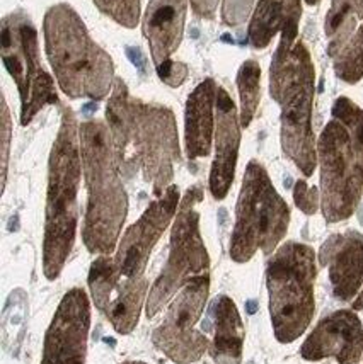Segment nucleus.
<instances>
[{
    "label": "nucleus",
    "mask_w": 363,
    "mask_h": 364,
    "mask_svg": "<svg viewBox=\"0 0 363 364\" xmlns=\"http://www.w3.org/2000/svg\"><path fill=\"white\" fill-rule=\"evenodd\" d=\"M80 157L88 186L82 238L90 254L115 250L127 218L128 198L111 141L110 128L101 121H85L79 128Z\"/></svg>",
    "instance_id": "1"
},
{
    "label": "nucleus",
    "mask_w": 363,
    "mask_h": 364,
    "mask_svg": "<svg viewBox=\"0 0 363 364\" xmlns=\"http://www.w3.org/2000/svg\"><path fill=\"white\" fill-rule=\"evenodd\" d=\"M80 174L79 128L73 112L63 109L62 124L50 155L45 240H43V271L51 281L60 276L75 242L77 220H79L77 194H79Z\"/></svg>",
    "instance_id": "2"
},
{
    "label": "nucleus",
    "mask_w": 363,
    "mask_h": 364,
    "mask_svg": "<svg viewBox=\"0 0 363 364\" xmlns=\"http://www.w3.org/2000/svg\"><path fill=\"white\" fill-rule=\"evenodd\" d=\"M314 87V63L304 43L280 40L270 68V92L282 107L285 155L307 177L312 176L317 164L312 132Z\"/></svg>",
    "instance_id": "3"
},
{
    "label": "nucleus",
    "mask_w": 363,
    "mask_h": 364,
    "mask_svg": "<svg viewBox=\"0 0 363 364\" xmlns=\"http://www.w3.org/2000/svg\"><path fill=\"white\" fill-rule=\"evenodd\" d=\"M45 41L46 55L65 94L96 101L110 94L113 62L93 41L80 17L67 4H58L46 12Z\"/></svg>",
    "instance_id": "4"
},
{
    "label": "nucleus",
    "mask_w": 363,
    "mask_h": 364,
    "mask_svg": "<svg viewBox=\"0 0 363 364\" xmlns=\"http://www.w3.org/2000/svg\"><path fill=\"white\" fill-rule=\"evenodd\" d=\"M315 272L314 250L299 242L282 245L268 262L271 323L282 344L299 339L314 317Z\"/></svg>",
    "instance_id": "5"
},
{
    "label": "nucleus",
    "mask_w": 363,
    "mask_h": 364,
    "mask_svg": "<svg viewBox=\"0 0 363 364\" xmlns=\"http://www.w3.org/2000/svg\"><path fill=\"white\" fill-rule=\"evenodd\" d=\"M288 223L287 203L276 193L266 168L253 160L246 168L237 199L231 257L236 262H248L258 250L271 254L287 233Z\"/></svg>",
    "instance_id": "6"
},
{
    "label": "nucleus",
    "mask_w": 363,
    "mask_h": 364,
    "mask_svg": "<svg viewBox=\"0 0 363 364\" xmlns=\"http://www.w3.org/2000/svg\"><path fill=\"white\" fill-rule=\"evenodd\" d=\"M201 199V188L193 186L181 201L171 232L169 259L149 293L147 317H155L186 284L209 274L210 259L203 244L200 215L196 211Z\"/></svg>",
    "instance_id": "7"
},
{
    "label": "nucleus",
    "mask_w": 363,
    "mask_h": 364,
    "mask_svg": "<svg viewBox=\"0 0 363 364\" xmlns=\"http://www.w3.org/2000/svg\"><path fill=\"white\" fill-rule=\"evenodd\" d=\"M2 60L21 94V124L31 123L48 104L58 101L53 79L43 70L38 51V33L23 12L2 21Z\"/></svg>",
    "instance_id": "8"
},
{
    "label": "nucleus",
    "mask_w": 363,
    "mask_h": 364,
    "mask_svg": "<svg viewBox=\"0 0 363 364\" xmlns=\"http://www.w3.org/2000/svg\"><path fill=\"white\" fill-rule=\"evenodd\" d=\"M321 162L322 213L330 223L343 222L355 213L363 193V176L353 154L347 128L331 121L317 143Z\"/></svg>",
    "instance_id": "9"
},
{
    "label": "nucleus",
    "mask_w": 363,
    "mask_h": 364,
    "mask_svg": "<svg viewBox=\"0 0 363 364\" xmlns=\"http://www.w3.org/2000/svg\"><path fill=\"white\" fill-rule=\"evenodd\" d=\"M135 109V162L145 181L152 184L155 196H162L174 176L179 160L178 128L174 114L162 106H152L133 99Z\"/></svg>",
    "instance_id": "10"
},
{
    "label": "nucleus",
    "mask_w": 363,
    "mask_h": 364,
    "mask_svg": "<svg viewBox=\"0 0 363 364\" xmlns=\"http://www.w3.org/2000/svg\"><path fill=\"white\" fill-rule=\"evenodd\" d=\"M209 289V274L186 284L172 301L164 322L154 331V344L174 363L198 361L206 350L209 341L194 327L205 310Z\"/></svg>",
    "instance_id": "11"
},
{
    "label": "nucleus",
    "mask_w": 363,
    "mask_h": 364,
    "mask_svg": "<svg viewBox=\"0 0 363 364\" xmlns=\"http://www.w3.org/2000/svg\"><path fill=\"white\" fill-rule=\"evenodd\" d=\"M93 300L118 333H130L140 317L149 283L144 277H125L115 259L99 255L89 271Z\"/></svg>",
    "instance_id": "12"
},
{
    "label": "nucleus",
    "mask_w": 363,
    "mask_h": 364,
    "mask_svg": "<svg viewBox=\"0 0 363 364\" xmlns=\"http://www.w3.org/2000/svg\"><path fill=\"white\" fill-rule=\"evenodd\" d=\"M90 327V303L73 288L60 301L45 337L41 364H84Z\"/></svg>",
    "instance_id": "13"
},
{
    "label": "nucleus",
    "mask_w": 363,
    "mask_h": 364,
    "mask_svg": "<svg viewBox=\"0 0 363 364\" xmlns=\"http://www.w3.org/2000/svg\"><path fill=\"white\" fill-rule=\"evenodd\" d=\"M178 205L179 189L176 186H169L162 196H159L147 208L140 220L127 230L115 257L116 266L125 277L135 279L144 274L150 252L161 238L164 230L174 218Z\"/></svg>",
    "instance_id": "14"
},
{
    "label": "nucleus",
    "mask_w": 363,
    "mask_h": 364,
    "mask_svg": "<svg viewBox=\"0 0 363 364\" xmlns=\"http://www.w3.org/2000/svg\"><path fill=\"white\" fill-rule=\"evenodd\" d=\"M307 361L335 358L341 364H357L363 354V325L355 311L338 310L317 323L300 349Z\"/></svg>",
    "instance_id": "15"
},
{
    "label": "nucleus",
    "mask_w": 363,
    "mask_h": 364,
    "mask_svg": "<svg viewBox=\"0 0 363 364\" xmlns=\"http://www.w3.org/2000/svg\"><path fill=\"white\" fill-rule=\"evenodd\" d=\"M239 119L236 104L226 89L217 90V123H215V159L210 172V191L215 199H223L236 176L239 155Z\"/></svg>",
    "instance_id": "16"
},
{
    "label": "nucleus",
    "mask_w": 363,
    "mask_h": 364,
    "mask_svg": "<svg viewBox=\"0 0 363 364\" xmlns=\"http://www.w3.org/2000/svg\"><path fill=\"white\" fill-rule=\"evenodd\" d=\"M319 262L330 269L335 296L341 301L352 300L363 284V235L358 232L331 235L321 247Z\"/></svg>",
    "instance_id": "17"
},
{
    "label": "nucleus",
    "mask_w": 363,
    "mask_h": 364,
    "mask_svg": "<svg viewBox=\"0 0 363 364\" xmlns=\"http://www.w3.org/2000/svg\"><path fill=\"white\" fill-rule=\"evenodd\" d=\"M186 19V0H150L144 19V33L155 67L169 62L178 50Z\"/></svg>",
    "instance_id": "18"
},
{
    "label": "nucleus",
    "mask_w": 363,
    "mask_h": 364,
    "mask_svg": "<svg viewBox=\"0 0 363 364\" xmlns=\"http://www.w3.org/2000/svg\"><path fill=\"white\" fill-rule=\"evenodd\" d=\"M106 118L110 123L111 141L116 155V162L121 174L133 177L138 172L135 162V109H133V99L130 97L127 85L123 80H116L113 94L107 102Z\"/></svg>",
    "instance_id": "19"
},
{
    "label": "nucleus",
    "mask_w": 363,
    "mask_h": 364,
    "mask_svg": "<svg viewBox=\"0 0 363 364\" xmlns=\"http://www.w3.org/2000/svg\"><path fill=\"white\" fill-rule=\"evenodd\" d=\"M300 14V0H259L249 24L251 45L263 50L278 33L283 41L295 43Z\"/></svg>",
    "instance_id": "20"
},
{
    "label": "nucleus",
    "mask_w": 363,
    "mask_h": 364,
    "mask_svg": "<svg viewBox=\"0 0 363 364\" xmlns=\"http://www.w3.org/2000/svg\"><path fill=\"white\" fill-rule=\"evenodd\" d=\"M217 85L211 79L203 80L186 102V154L189 160L210 155L214 136V102L217 99Z\"/></svg>",
    "instance_id": "21"
},
{
    "label": "nucleus",
    "mask_w": 363,
    "mask_h": 364,
    "mask_svg": "<svg viewBox=\"0 0 363 364\" xmlns=\"http://www.w3.org/2000/svg\"><path fill=\"white\" fill-rule=\"evenodd\" d=\"M215 339L211 344V356L215 364H241L244 325L236 303L222 294L214 303Z\"/></svg>",
    "instance_id": "22"
},
{
    "label": "nucleus",
    "mask_w": 363,
    "mask_h": 364,
    "mask_svg": "<svg viewBox=\"0 0 363 364\" xmlns=\"http://www.w3.org/2000/svg\"><path fill=\"white\" fill-rule=\"evenodd\" d=\"M363 19V0H332L326 17V36L330 40L327 53L332 58L348 45L355 34L358 21Z\"/></svg>",
    "instance_id": "23"
},
{
    "label": "nucleus",
    "mask_w": 363,
    "mask_h": 364,
    "mask_svg": "<svg viewBox=\"0 0 363 364\" xmlns=\"http://www.w3.org/2000/svg\"><path fill=\"white\" fill-rule=\"evenodd\" d=\"M237 87L241 95V127L248 128L256 114L259 97H261V68L254 60L242 63L237 73Z\"/></svg>",
    "instance_id": "24"
},
{
    "label": "nucleus",
    "mask_w": 363,
    "mask_h": 364,
    "mask_svg": "<svg viewBox=\"0 0 363 364\" xmlns=\"http://www.w3.org/2000/svg\"><path fill=\"white\" fill-rule=\"evenodd\" d=\"M332 116L347 128L353 154L363 176V109L348 97H340L332 106Z\"/></svg>",
    "instance_id": "25"
},
{
    "label": "nucleus",
    "mask_w": 363,
    "mask_h": 364,
    "mask_svg": "<svg viewBox=\"0 0 363 364\" xmlns=\"http://www.w3.org/2000/svg\"><path fill=\"white\" fill-rule=\"evenodd\" d=\"M335 72L348 84H357L363 77V26L335 58Z\"/></svg>",
    "instance_id": "26"
},
{
    "label": "nucleus",
    "mask_w": 363,
    "mask_h": 364,
    "mask_svg": "<svg viewBox=\"0 0 363 364\" xmlns=\"http://www.w3.org/2000/svg\"><path fill=\"white\" fill-rule=\"evenodd\" d=\"M96 6L125 28H135L140 17L138 0H94Z\"/></svg>",
    "instance_id": "27"
},
{
    "label": "nucleus",
    "mask_w": 363,
    "mask_h": 364,
    "mask_svg": "<svg viewBox=\"0 0 363 364\" xmlns=\"http://www.w3.org/2000/svg\"><path fill=\"white\" fill-rule=\"evenodd\" d=\"M254 0H223L222 19L227 26H239L248 19Z\"/></svg>",
    "instance_id": "28"
},
{
    "label": "nucleus",
    "mask_w": 363,
    "mask_h": 364,
    "mask_svg": "<svg viewBox=\"0 0 363 364\" xmlns=\"http://www.w3.org/2000/svg\"><path fill=\"white\" fill-rule=\"evenodd\" d=\"M293 199L299 210L305 215H314L319 208V191L315 188H309L305 181H297L295 189H293Z\"/></svg>",
    "instance_id": "29"
},
{
    "label": "nucleus",
    "mask_w": 363,
    "mask_h": 364,
    "mask_svg": "<svg viewBox=\"0 0 363 364\" xmlns=\"http://www.w3.org/2000/svg\"><path fill=\"white\" fill-rule=\"evenodd\" d=\"M157 73L161 77V80L166 82L167 85L178 87V85H181L186 80V77H188V67L184 63L169 60V62L159 65Z\"/></svg>",
    "instance_id": "30"
},
{
    "label": "nucleus",
    "mask_w": 363,
    "mask_h": 364,
    "mask_svg": "<svg viewBox=\"0 0 363 364\" xmlns=\"http://www.w3.org/2000/svg\"><path fill=\"white\" fill-rule=\"evenodd\" d=\"M191 6L194 14L205 17V19H211L215 16V11H217L219 0H191Z\"/></svg>",
    "instance_id": "31"
},
{
    "label": "nucleus",
    "mask_w": 363,
    "mask_h": 364,
    "mask_svg": "<svg viewBox=\"0 0 363 364\" xmlns=\"http://www.w3.org/2000/svg\"><path fill=\"white\" fill-rule=\"evenodd\" d=\"M4 123H2V135H4V182H6L7 171V154H9V140H11V116H9L7 104L4 101Z\"/></svg>",
    "instance_id": "32"
},
{
    "label": "nucleus",
    "mask_w": 363,
    "mask_h": 364,
    "mask_svg": "<svg viewBox=\"0 0 363 364\" xmlns=\"http://www.w3.org/2000/svg\"><path fill=\"white\" fill-rule=\"evenodd\" d=\"M127 53L130 56V60L137 65V68H140V72H145L147 63L144 60V55H142V51L137 50V48H127Z\"/></svg>",
    "instance_id": "33"
},
{
    "label": "nucleus",
    "mask_w": 363,
    "mask_h": 364,
    "mask_svg": "<svg viewBox=\"0 0 363 364\" xmlns=\"http://www.w3.org/2000/svg\"><path fill=\"white\" fill-rule=\"evenodd\" d=\"M353 309H355V310H363V289H362V293L358 294L357 300L353 301Z\"/></svg>",
    "instance_id": "34"
},
{
    "label": "nucleus",
    "mask_w": 363,
    "mask_h": 364,
    "mask_svg": "<svg viewBox=\"0 0 363 364\" xmlns=\"http://www.w3.org/2000/svg\"><path fill=\"white\" fill-rule=\"evenodd\" d=\"M305 2H307V4H309V6H315V4H317V2H319V0H305Z\"/></svg>",
    "instance_id": "35"
},
{
    "label": "nucleus",
    "mask_w": 363,
    "mask_h": 364,
    "mask_svg": "<svg viewBox=\"0 0 363 364\" xmlns=\"http://www.w3.org/2000/svg\"><path fill=\"white\" fill-rule=\"evenodd\" d=\"M125 364H145V363H125Z\"/></svg>",
    "instance_id": "36"
}]
</instances>
